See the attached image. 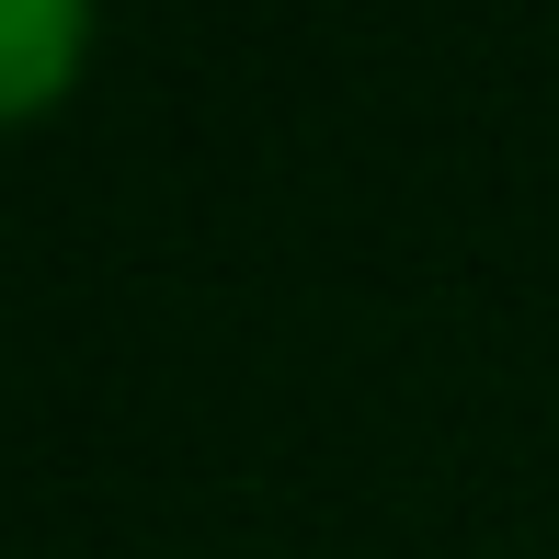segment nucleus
I'll return each instance as SVG.
<instances>
[{"label": "nucleus", "instance_id": "f257e3e1", "mask_svg": "<svg viewBox=\"0 0 559 559\" xmlns=\"http://www.w3.org/2000/svg\"><path fill=\"white\" fill-rule=\"evenodd\" d=\"M92 69V0H0V126H35Z\"/></svg>", "mask_w": 559, "mask_h": 559}]
</instances>
